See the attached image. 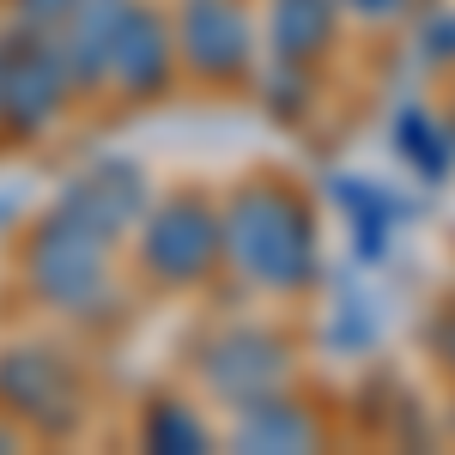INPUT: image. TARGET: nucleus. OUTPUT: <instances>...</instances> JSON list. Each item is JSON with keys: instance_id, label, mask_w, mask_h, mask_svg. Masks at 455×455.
Returning <instances> with one entry per match:
<instances>
[{"instance_id": "obj_6", "label": "nucleus", "mask_w": 455, "mask_h": 455, "mask_svg": "<svg viewBox=\"0 0 455 455\" xmlns=\"http://www.w3.org/2000/svg\"><path fill=\"white\" fill-rule=\"evenodd\" d=\"M0 401L43 431H68L79 419V383L55 347H12L0 358Z\"/></svg>"}, {"instance_id": "obj_12", "label": "nucleus", "mask_w": 455, "mask_h": 455, "mask_svg": "<svg viewBox=\"0 0 455 455\" xmlns=\"http://www.w3.org/2000/svg\"><path fill=\"white\" fill-rule=\"evenodd\" d=\"M334 31H340V0H274L267 12V49L274 61H291V68H315Z\"/></svg>"}, {"instance_id": "obj_11", "label": "nucleus", "mask_w": 455, "mask_h": 455, "mask_svg": "<svg viewBox=\"0 0 455 455\" xmlns=\"http://www.w3.org/2000/svg\"><path fill=\"white\" fill-rule=\"evenodd\" d=\"M328 201L347 212V225H352V261L358 267L388 261V237L407 219V207L388 195L383 182H371V176H328Z\"/></svg>"}, {"instance_id": "obj_15", "label": "nucleus", "mask_w": 455, "mask_h": 455, "mask_svg": "<svg viewBox=\"0 0 455 455\" xmlns=\"http://www.w3.org/2000/svg\"><path fill=\"white\" fill-rule=\"evenodd\" d=\"M212 437H207V425L195 419L182 401H158L152 413H146V450H182V455H195V450H207Z\"/></svg>"}, {"instance_id": "obj_16", "label": "nucleus", "mask_w": 455, "mask_h": 455, "mask_svg": "<svg viewBox=\"0 0 455 455\" xmlns=\"http://www.w3.org/2000/svg\"><path fill=\"white\" fill-rule=\"evenodd\" d=\"M377 310H371V298H358V291H340V304L328 315V347L334 352H371L377 340Z\"/></svg>"}, {"instance_id": "obj_13", "label": "nucleus", "mask_w": 455, "mask_h": 455, "mask_svg": "<svg viewBox=\"0 0 455 455\" xmlns=\"http://www.w3.org/2000/svg\"><path fill=\"white\" fill-rule=\"evenodd\" d=\"M237 450H280V455L315 450V413L304 401H291L285 388H274V395L237 407Z\"/></svg>"}, {"instance_id": "obj_3", "label": "nucleus", "mask_w": 455, "mask_h": 455, "mask_svg": "<svg viewBox=\"0 0 455 455\" xmlns=\"http://www.w3.org/2000/svg\"><path fill=\"white\" fill-rule=\"evenodd\" d=\"M140 267L158 285H195L219 267V212L195 195L164 201V207L146 219L140 237Z\"/></svg>"}, {"instance_id": "obj_10", "label": "nucleus", "mask_w": 455, "mask_h": 455, "mask_svg": "<svg viewBox=\"0 0 455 455\" xmlns=\"http://www.w3.org/2000/svg\"><path fill=\"white\" fill-rule=\"evenodd\" d=\"M122 6L128 0H79L68 19L55 25V55L68 68V85L92 92L109 79V43H116V25H122Z\"/></svg>"}, {"instance_id": "obj_14", "label": "nucleus", "mask_w": 455, "mask_h": 455, "mask_svg": "<svg viewBox=\"0 0 455 455\" xmlns=\"http://www.w3.org/2000/svg\"><path fill=\"white\" fill-rule=\"evenodd\" d=\"M395 152H401L425 182H443L450 164H455L450 140H443V128L431 122V109H425V104H407L401 116H395Z\"/></svg>"}, {"instance_id": "obj_7", "label": "nucleus", "mask_w": 455, "mask_h": 455, "mask_svg": "<svg viewBox=\"0 0 455 455\" xmlns=\"http://www.w3.org/2000/svg\"><path fill=\"white\" fill-rule=\"evenodd\" d=\"M6 49V92H0V116L19 128V134H36V128H49L55 122V109L68 98V68H61V55H55V43L49 36H12V43H0Z\"/></svg>"}, {"instance_id": "obj_1", "label": "nucleus", "mask_w": 455, "mask_h": 455, "mask_svg": "<svg viewBox=\"0 0 455 455\" xmlns=\"http://www.w3.org/2000/svg\"><path fill=\"white\" fill-rule=\"evenodd\" d=\"M219 261H231L261 291H310L322 280L315 212L285 182H243L219 212Z\"/></svg>"}, {"instance_id": "obj_9", "label": "nucleus", "mask_w": 455, "mask_h": 455, "mask_svg": "<svg viewBox=\"0 0 455 455\" xmlns=\"http://www.w3.org/2000/svg\"><path fill=\"white\" fill-rule=\"evenodd\" d=\"M61 212H73L79 225H92L98 237L128 231V225L146 212V176H140V164H128V158H98V164L61 195Z\"/></svg>"}, {"instance_id": "obj_8", "label": "nucleus", "mask_w": 455, "mask_h": 455, "mask_svg": "<svg viewBox=\"0 0 455 455\" xmlns=\"http://www.w3.org/2000/svg\"><path fill=\"white\" fill-rule=\"evenodd\" d=\"M109 79L128 98H158L176 79V31L152 6H122V25L109 43Z\"/></svg>"}, {"instance_id": "obj_2", "label": "nucleus", "mask_w": 455, "mask_h": 455, "mask_svg": "<svg viewBox=\"0 0 455 455\" xmlns=\"http://www.w3.org/2000/svg\"><path fill=\"white\" fill-rule=\"evenodd\" d=\"M109 237H98L92 225H79L73 212H49L31 237V261L25 274L31 285L55 304V310H92L109 285Z\"/></svg>"}, {"instance_id": "obj_19", "label": "nucleus", "mask_w": 455, "mask_h": 455, "mask_svg": "<svg viewBox=\"0 0 455 455\" xmlns=\"http://www.w3.org/2000/svg\"><path fill=\"white\" fill-rule=\"evenodd\" d=\"M12 6H19V19H25L31 31H55L79 0H12Z\"/></svg>"}, {"instance_id": "obj_21", "label": "nucleus", "mask_w": 455, "mask_h": 455, "mask_svg": "<svg viewBox=\"0 0 455 455\" xmlns=\"http://www.w3.org/2000/svg\"><path fill=\"white\" fill-rule=\"evenodd\" d=\"M0 92H6V49H0Z\"/></svg>"}, {"instance_id": "obj_4", "label": "nucleus", "mask_w": 455, "mask_h": 455, "mask_svg": "<svg viewBox=\"0 0 455 455\" xmlns=\"http://www.w3.org/2000/svg\"><path fill=\"white\" fill-rule=\"evenodd\" d=\"M171 31H176V61L188 73H201L212 85H231L249 73L255 25H249L243 0H182Z\"/></svg>"}, {"instance_id": "obj_18", "label": "nucleus", "mask_w": 455, "mask_h": 455, "mask_svg": "<svg viewBox=\"0 0 455 455\" xmlns=\"http://www.w3.org/2000/svg\"><path fill=\"white\" fill-rule=\"evenodd\" d=\"M419 49H425V61H437V68L455 61V6H437V12L419 19Z\"/></svg>"}, {"instance_id": "obj_5", "label": "nucleus", "mask_w": 455, "mask_h": 455, "mask_svg": "<svg viewBox=\"0 0 455 455\" xmlns=\"http://www.w3.org/2000/svg\"><path fill=\"white\" fill-rule=\"evenodd\" d=\"M201 377H207V388L225 407H249V401L285 388L291 347H285L280 334H267V328H231V334H219L201 352Z\"/></svg>"}, {"instance_id": "obj_17", "label": "nucleus", "mask_w": 455, "mask_h": 455, "mask_svg": "<svg viewBox=\"0 0 455 455\" xmlns=\"http://www.w3.org/2000/svg\"><path fill=\"white\" fill-rule=\"evenodd\" d=\"M310 68H291V61H274V73H267V85H261V98H267V109L280 116V122H298L304 109H310Z\"/></svg>"}, {"instance_id": "obj_22", "label": "nucleus", "mask_w": 455, "mask_h": 455, "mask_svg": "<svg viewBox=\"0 0 455 455\" xmlns=\"http://www.w3.org/2000/svg\"><path fill=\"white\" fill-rule=\"evenodd\" d=\"M450 364H455V322H450Z\"/></svg>"}, {"instance_id": "obj_20", "label": "nucleus", "mask_w": 455, "mask_h": 455, "mask_svg": "<svg viewBox=\"0 0 455 455\" xmlns=\"http://www.w3.org/2000/svg\"><path fill=\"white\" fill-rule=\"evenodd\" d=\"M347 6L358 12V19H377V25H383V19H395L407 0H347Z\"/></svg>"}]
</instances>
